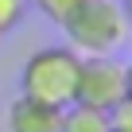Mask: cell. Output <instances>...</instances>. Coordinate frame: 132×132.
<instances>
[{
  "label": "cell",
  "mask_w": 132,
  "mask_h": 132,
  "mask_svg": "<svg viewBox=\"0 0 132 132\" xmlns=\"http://www.w3.org/2000/svg\"><path fill=\"white\" fill-rule=\"evenodd\" d=\"M58 132H113V128H109V113L74 101V105L62 109V124H58Z\"/></svg>",
  "instance_id": "cell-5"
},
{
  "label": "cell",
  "mask_w": 132,
  "mask_h": 132,
  "mask_svg": "<svg viewBox=\"0 0 132 132\" xmlns=\"http://www.w3.org/2000/svg\"><path fill=\"white\" fill-rule=\"evenodd\" d=\"M124 82H128V97H132V62H124Z\"/></svg>",
  "instance_id": "cell-9"
},
{
  "label": "cell",
  "mask_w": 132,
  "mask_h": 132,
  "mask_svg": "<svg viewBox=\"0 0 132 132\" xmlns=\"http://www.w3.org/2000/svg\"><path fill=\"white\" fill-rule=\"evenodd\" d=\"M27 4L31 8H39L47 20H54V23H62L66 16H70L74 12V4H78V0H27Z\"/></svg>",
  "instance_id": "cell-7"
},
{
  "label": "cell",
  "mask_w": 132,
  "mask_h": 132,
  "mask_svg": "<svg viewBox=\"0 0 132 132\" xmlns=\"http://www.w3.org/2000/svg\"><path fill=\"white\" fill-rule=\"evenodd\" d=\"M78 70H82V54L70 47H39L27 54L23 70H20V93L35 97L43 105L66 109L78 97Z\"/></svg>",
  "instance_id": "cell-2"
},
{
  "label": "cell",
  "mask_w": 132,
  "mask_h": 132,
  "mask_svg": "<svg viewBox=\"0 0 132 132\" xmlns=\"http://www.w3.org/2000/svg\"><path fill=\"white\" fill-rule=\"evenodd\" d=\"M120 8H124V16L132 20V0H120Z\"/></svg>",
  "instance_id": "cell-10"
},
{
  "label": "cell",
  "mask_w": 132,
  "mask_h": 132,
  "mask_svg": "<svg viewBox=\"0 0 132 132\" xmlns=\"http://www.w3.org/2000/svg\"><path fill=\"white\" fill-rule=\"evenodd\" d=\"M109 128H113V132H132V97H124V101L109 113Z\"/></svg>",
  "instance_id": "cell-8"
},
{
  "label": "cell",
  "mask_w": 132,
  "mask_h": 132,
  "mask_svg": "<svg viewBox=\"0 0 132 132\" xmlns=\"http://www.w3.org/2000/svg\"><path fill=\"white\" fill-rule=\"evenodd\" d=\"M27 0H0V39L4 35H12L20 23H23V16H27Z\"/></svg>",
  "instance_id": "cell-6"
},
{
  "label": "cell",
  "mask_w": 132,
  "mask_h": 132,
  "mask_svg": "<svg viewBox=\"0 0 132 132\" xmlns=\"http://www.w3.org/2000/svg\"><path fill=\"white\" fill-rule=\"evenodd\" d=\"M58 124H62V109L23 93L8 105V117H4V132H58Z\"/></svg>",
  "instance_id": "cell-4"
},
{
  "label": "cell",
  "mask_w": 132,
  "mask_h": 132,
  "mask_svg": "<svg viewBox=\"0 0 132 132\" xmlns=\"http://www.w3.org/2000/svg\"><path fill=\"white\" fill-rule=\"evenodd\" d=\"M128 97V82H124V62L117 54H93L82 58V70H78V105L113 113L120 101Z\"/></svg>",
  "instance_id": "cell-3"
},
{
  "label": "cell",
  "mask_w": 132,
  "mask_h": 132,
  "mask_svg": "<svg viewBox=\"0 0 132 132\" xmlns=\"http://www.w3.org/2000/svg\"><path fill=\"white\" fill-rule=\"evenodd\" d=\"M58 27L70 51H78L82 58H93V54H117L128 43L132 20L124 16L120 0H78L74 12Z\"/></svg>",
  "instance_id": "cell-1"
}]
</instances>
